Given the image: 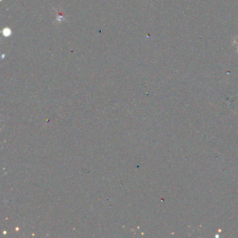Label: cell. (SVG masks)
Returning <instances> with one entry per match:
<instances>
[]
</instances>
